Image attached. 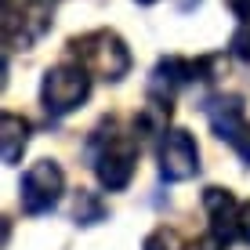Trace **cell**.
Returning a JSON list of instances; mask_svg holds the SVG:
<instances>
[{"label": "cell", "instance_id": "1", "mask_svg": "<svg viewBox=\"0 0 250 250\" xmlns=\"http://www.w3.org/2000/svg\"><path fill=\"white\" fill-rule=\"evenodd\" d=\"M73 55L91 76H102V80H109V83L124 80V76L131 73V51H127V44L113 29H94V33L76 37Z\"/></svg>", "mask_w": 250, "mask_h": 250}, {"label": "cell", "instance_id": "2", "mask_svg": "<svg viewBox=\"0 0 250 250\" xmlns=\"http://www.w3.org/2000/svg\"><path fill=\"white\" fill-rule=\"evenodd\" d=\"M87 152H91V160H94V174H98L102 188L120 192V188L131 185L134 163H138V145L131 142V138L113 134V127H109V134L98 131V134L91 138Z\"/></svg>", "mask_w": 250, "mask_h": 250}, {"label": "cell", "instance_id": "3", "mask_svg": "<svg viewBox=\"0 0 250 250\" xmlns=\"http://www.w3.org/2000/svg\"><path fill=\"white\" fill-rule=\"evenodd\" d=\"M87 98H91V73L80 62L55 65V69L44 73L40 102H44V109L51 116H69L73 109H80Z\"/></svg>", "mask_w": 250, "mask_h": 250}, {"label": "cell", "instance_id": "4", "mask_svg": "<svg viewBox=\"0 0 250 250\" xmlns=\"http://www.w3.org/2000/svg\"><path fill=\"white\" fill-rule=\"evenodd\" d=\"M62 192H65V174H62V167H58L55 160H37L29 170L22 174V210L25 214H47V210H55L58 200H62Z\"/></svg>", "mask_w": 250, "mask_h": 250}, {"label": "cell", "instance_id": "5", "mask_svg": "<svg viewBox=\"0 0 250 250\" xmlns=\"http://www.w3.org/2000/svg\"><path fill=\"white\" fill-rule=\"evenodd\" d=\"M203 113L210 120L214 134H218L221 142H229L232 149L250 163V124L243 116V102H239L236 94H214V98L203 102Z\"/></svg>", "mask_w": 250, "mask_h": 250}, {"label": "cell", "instance_id": "6", "mask_svg": "<svg viewBox=\"0 0 250 250\" xmlns=\"http://www.w3.org/2000/svg\"><path fill=\"white\" fill-rule=\"evenodd\" d=\"M200 170V149L185 127H170L160 138V174L163 182H188Z\"/></svg>", "mask_w": 250, "mask_h": 250}, {"label": "cell", "instance_id": "7", "mask_svg": "<svg viewBox=\"0 0 250 250\" xmlns=\"http://www.w3.org/2000/svg\"><path fill=\"white\" fill-rule=\"evenodd\" d=\"M51 29V0H25L22 11L15 15V7L7 4L4 11V40L11 47H29Z\"/></svg>", "mask_w": 250, "mask_h": 250}, {"label": "cell", "instance_id": "8", "mask_svg": "<svg viewBox=\"0 0 250 250\" xmlns=\"http://www.w3.org/2000/svg\"><path fill=\"white\" fill-rule=\"evenodd\" d=\"M203 207H207V218H210V232L218 239H225V243H232L239 236L236 225H239V207L243 203H236V196L229 188L210 185V188H203Z\"/></svg>", "mask_w": 250, "mask_h": 250}, {"label": "cell", "instance_id": "9", "mask_svg": "<svg viewBox=\"0 0 250 250\" xmlns=\"http://www.w3.org/2000/svg\"><path fill=\"white\" fill-rule=\"evenodd\" d=\"M25 145H29V120H22L19 113H4L0 116V156H4V167H19Z\"/></svg>", "mask_w": 250, "mask_h": 250}, {"label": "cell", "instance_id": "10", "mask_svg": "<svg viewBox=\"0 0 250 250\" xmlns=\"http://www.w3.org/2000/svg\"><path fill=\"white\" fill-rule=\"evenodd\" d=\"M109 207L102 203L98 192H87V188H80V196H76V207H73V218L76 225H98V221H105Z\"/></svg>", "mask_w": 250, "mask_h": 250}, {"label": "cell", "instance_id": "11", "mask_svg": "<svg viewBox=\"0 0 250 250\" xmlns=\"http://www.w3.org/2000/svg\"><path fill=\"white\" fill-rule=\"evenodd\" d=\"M142 250H185V243L178 239V232H170V229H156V232H149V236H145Z\"/></svg>", "mask_w": 250, "mask_h": 250}, {"label": "cell", "instance_id": "12", "mask_svg": "<svg viewBox=\"0 0 250 250\" xmlns=\"http://www.w3.org/2000/svg\"><path fill=\"white\" fill-rule=\"evenodd\" d=\"M229 51L239 58V62H250V19L239 25L236 33H232V40H229Z\"/></svg>", "mask_w": 250, "mask_h": 250}, {"label": "cell", "instance_id": "13", "mask_svg": "<svg viewBox=\"0 0 250 250\" xmlns=\"http://www.w3.org/2000/svg\"><path fill=\"white\" fill-rule=\"evenodd\" d=\"M225 247H229L225 239H218L214 232H207V236H203V239H196V243L188 247V250H225Z\"/></svg>", "mask_w": 250, "mask_h": 250}, {"label": "cell", "instance_id": "14", "mask_svg": "<svg viewBox=\"0 0 250 250\" xmlns=\"http://www.w3.org/2000/svg\"><path fill=\"white\" fill-rule=\"evenodd\" d=\"M236 232H239V239H243V243H250V203L239 207V225H236Z\"/></svg>", "mask_w": 250, "mask_h": 250}, {"label": "cell", "instance_id": "15", "mask_svg": "<svg viewBox=\"0 0 250 250\" xmlns=\"http://www.w3.org/2000/svg\"><path fill=\"white\" fill-rule=\"evenodd\" d=\"M229 7H232V15H236V19H250V0H229Z\"/></svg>", "mask_w": 250, "mask_h": 250}, {"label": "cell", "instance_id": "16", "mask_svg": "<svg viewBox=\"0 0 250 250\" xmlns=\"http://www.w3.org/2000/svg\"><path fill=\"white\" fill-rule=\"evenodd\" d=\"M138 4H156V0H138Z\"/></svg>", "mask_w": 250, "mask_h": 250}]
</instances>
